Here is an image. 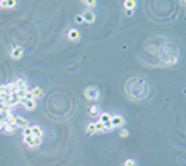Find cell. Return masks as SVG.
Masks as SVG:
<instances>
[{
    "instance_id": "cb8c5ba5",
    "label": "cell",
    "mask_w": 186,
    "mask_h": 166,
    "mask_svg": "<svg viewBox=\"0 0 186 166\" xmlns=\"http://www.w3.org/2000/svg\"><path fill=\"white\" fill-rule=\"evenodd\" d=\"M98 111V106H93L92 110H90V113H97Z\"/></svg>"
},
{
    "instance_id": "d6986e66",
    "label": "cell",
    "mask_w": 186,
    "mask_h": 166,
    "mask_svg": "<svg viewBox=\"0 0 186 166\" xmlns=\"http://www.w3.org/2000/svg\"><path fill=\"white\" fill-rule=\"evenodd\" d=\"M2 131H5V133H9V135H12V133L15 131V128H12V126H7V124H4Z\"/></svg>"
},
{
    "instance_id": "52a82bcc",
    "label": "cell",
    "mask_w": 186,
    "mask_h": 166,
    "mask_svg": "<svg viewBox=\"0 0 186 166\" xmlns=\"http://www.w3.org/2000/svg\"><path fill=\"white\" fill-rule=\"evenodd\" d=\"M32 128V136H35V138H40L42 140V135H43V131H42V128L40 126H30Z\"/></svg>"
},
{
    "instance_id": "2e32d148",
    "label": "cell",
    "mask_w": 186,
    "mask_h": 166,
    "mask_svg": "<svg viewBox=\"0 0 186 166\" xmlns=\"http://www.w3.org/2000/svg\"><path fill=\"white\" fill-rule=\"evenodd\" d=\"M86 133H88V135H93V133H97V130H95V123H90L88 126H86Z\"/></svg>"
},
{
    "instance_id": "9a60e30c",
    "label": "cell",
    "mask_w": 186,
    "mask_h": 166,
    "mask_svg": "<svg viewBox=\"0 0 186 166\" xmlns=\"http://www.w3.org/2000/svg\"><path fill=\"white\" fill-rule=\"evenodd\" d=\"M125 7H126V10H133V8L136 7V2H133V0H126V2H125Z\"/></svg>"
},
{
    "instance_id": "ba28073f",
    "label": "cell",
    "mask_w": 186,
    "mask_h": 166,
    "mask_svg": "<svg viewBox=\"0 0 186 166\" xmlns=\"http://www.w3.org/2000/svg\"><path fill=\"white\" fill-rule=\"evenodd\" d=\"M32 95H33V100H37V98H40V96L43 95V90L42 88H38V87H35V88H32Z\"/></svg>"
},
{
    "instance_id": "9c48e42d",
    "label": "cell",
    "mask_w": 186,
    "mask_h": 166,
    "mask_svg": "<svg viewBox=\"0 0 186 166\" xmlns=\"http://www.w3.org/2000/svg\"><path fill=\"white\" fill-rule=\"evenodd\" d=\"M22 55H23V48H22V47H15V48L12 50V57L13 58H20Z\"/></svg>"
},
{
    "instance_id": "7402d4cb",
    "label": "cell",
    "mask_w": 186,
    "mask_h": 166,
    "mask_svg": "<svg viewBox=\"0 0 186 166\" xmlns=\"http://www.w3.org/2000/svg\"><path fill=\"white\" fill-rule=\"evenodd\" d=\"M75 20H76V23H81V22H83V17H81V15H76Z\"/></svg>"
},
{
    "instance_id": "d4e9b609",
    "label": "cell",
    "mask_w": 186,
    "mask_h": 166,
    "mask_svg": "<svg viewBox=\"0 0 186 166\" xmlns=\"http://www.w3.org/2000/svg\"><path fill=\"white\" fill-rule=\"evenodd\" d=\"M2 91H4V87H2V85H0V95H2Z\"/></svg>"
},
{
    "instance_id": "30bf717a",
    "label": "cell",
    "mask_w": 186,
    "mask_h": 166,
    "mask_svg": "<svg viewBox=\"0 0 186 166\" xmlns=\"http://www.w3.org/2000/svg\"><path fill=\"white\" fill-rule=\"evenodd\" d=\"M4 88L9 93H15L17 91V87H15V82H10V83H7V85H4Z\"/></svg>"
},
{
    "instance_id": "3957f363",
    "label": "cell",
    "mask_w": 186,
    "mask_h": 166,
    "mask_svg": "<svg viewBox=\"0 0 186 166\" xmlns=\"http://www.w3.org/2000/svg\"><path fill=\"white\" fill-rule=\"evenodd\" d=\"M22 105L27 108V110H30V111H33L35 108H37V103H35V100H22Z\"/></svg>"
},
{
    "instance_id": "4fadbf2b",
    "label": "cell",
    "mask_w": 186,
    "mask_h": 166,
    "mask_svg": "<svg viewBox=\"0 0 186 166\" xmlns=\"http://www.w3.org/2000/svg\"><path fill=\"white\" fill-rule=\"evenodd\" d=\"M0 5H2V7L4 8H10V7H15V5H17V2H7V0H2V2H0Z\"/></svg>"
},
{
    "instance_id": "8fae6325",
    "label": "cell",
    "mask_w": 186,
    "mask_h": 166,
    "mask_svg": "<svg viewBox=\"0 0 186 166\" xmlns=\"http://www.w3.org/2000/svg\"><path fill=\"white\" fill-rule=\"evenodd\" d=\"M110 120H111V115H110V113H102V115H100V120H98V121H102L103 124H106V123H110Z\"/></svg>"
},
{
    "instance_id": "7c38bea8",
    "label": "cell",
    "mask_w": 186,
    "mask_h": 166,
    "mask_svg": "<svg viewBox=\"0 0 186 166\" xmlns=\"http://www.w3.org/2000/svg\"><path fill=\"white\" fill-rule=\"evenodd\" d=\"M15 87H17V90L18 88H27V80L25 78H18L17 82H15Z\"/></svg>"
},
{
    "instance_id": "ac0fdd59",
    "label": "cell",
    "mask_w": 186,
    "mask_h": 166,
    "mask_svg": "<svg viewBox=\"0 0 186 166\" xmlns=\"http://www.w3.org/2000/svg\"><path fill=\"white\" fill-rule=\"evenodd\" d=\"M22 133H23V136H32V128L25 126V128H22Z\"/></svg>"
},
{
    "instance_id": "7a4b0ae2",
    "label": "cell",
    "mask_w": 186,
    "mask_h": 166,
    "mask_svg": "<svg viewBox=\"0 0 186 166\" xmlns=\"http://www.w3.org/2000/svg\"><path fill=\"white\" fill-rule=\"evenodd\" d=\"M23 141L27 143V146L28 148H37V146H40V138H35V136H23Z\"/></svg>"
},
{
    "instance_id": "44dd1931",
    "label": "cell",
    "mask_w": 186,
    "mask_h": 166,
    "mask_svg": "<svg viewBox=\"0 0 186 166\" xmlns=\"http://www.w3.org/2000/svg\"><path fill=\"white\" fill-rule=\"evenodd\" d=\"M95 4H97V2H90V0L85 2V5H88V7H95Z\"/></svg>"
},
{
    "instance_id": "5b68a950",
    "label": "cell",
    "mask_w": 186,
    "mask_h": 166,
    "mask_svg": "<svg viewBox=\"0 0 186 166\" xmlns=\"http://www.w3.org/2000/svg\"><path fill=\"white\" fill-rule=\"evenodd\" d=\"M81 17H83V22H86V23H92V22L95 20V13H93L92 10H86Z\"/></svg>"
},
{
    "instance_id": "8992f818",
    "label": "cell",
    "mask_w": 186,
    "mask_h": 166,
    "mask_svg": "<svg viewBox=\"0 0 186 166\" xmlns=\"http://www.w3.org/2000/svg\"><path fill=\"white\" fill-rule=\"evenodd\" d=\"M85 95H86V98H93V100H97V98H98V91L95 90V88H86Z\"/></svg>"
},
{
    "instance_id": "277c9868",
    "label": "cell",
    "mask_w": 186,
    "mask_h": 166,
    "mask_svg": "<svg viewBox=\"0 0 186 166\" xmlns=\"http://www.w3.org/2000/svg\"><path fill=\"white\" fill-rule=\"evenodd\" d=\"M25 126H28L25 118L23 116H15V128H25Z\"/></svg>"
},
{
    "instance_id": "603a6c76",
    "label": "cell",
    "mask_w": 186,
    "mask_h": 166,
    "mask_svg": "<svg viewBox=\"0 0 186 166\" xmlns=\"http://www.w3.org/2000/svg\"><path fill=\"white\" fill-rule=\"evenodd\" d=\"M121 136H123V138L128 136V130H121Z\"/></svg>"
},
{
    "instance_id": "6da1fadb",
    "label": "cell",
    "mask_w": 186,
    "mask_h": 166,
    "mask_svg": "<svg viewBox=\"0 0 186 166\" xmlns=\"http://www.w3.org/2000/svg\"><path fill=\"white\" fill-rule=\"evenodd\" d=\"M110 124L113 128H121L123 124H125V118L120 115H111V120H110Z\"/></svg>"
},
{
    "instance_id": "e0dca14e",
    "label": "cell",
    "mask_w": 186,
    "mask_h": 166,
    "mask_svg": "<svg viewBox=\"0 0 186 166\" xmlns=\"http://www.w3.org/2000/svg\"><path fill=\"white\" fill-rule=\"evenodd\" d=\"M95 130H97V131H105V124H103L102 121H97V123H95Z\"/></svg>"
},
{
    "instance_id": "ffe728a7",
    "label": "cell",
    "mask_w": 186,
    "mask_h": 166,
    "mask_svg": "<svg viewBox=\"0 0 186 166\" xmlns=\"http://www.w3.org/2000/svg\"><path fill=\"white\" fill-rule=\"evenodd\" d=\"M125 166H136V163L133 161V159H126V161H125Z\"/></svg>"
},
{
    "instance_id": "5bb4252c",
    "label": "cell",
    "mask_w": 186,
    "mask_h": 166,
    "mask_svg": "<svg viewBox=\"0 0 186 166\" xmlns=\"http://www.w3.org/2000/svg\"><path fill=\"white\" fill-rule=\"evenodd\" d=\"M68 37H70V40H78V38H80V33L76 32V30H70V33H68Z\"/></svg>"
},
{
    "instance_id": "484cf974",
    "label": "cell",
    "mask_w": 186,
    "mask_h": 166,
    "mask_svg": "<svg viewBox=\"0 0 186 166\" xmlns=\"http://www.w3.org/2000/svg\"><path fill=\"white\" fill-rule=\"evenodd\" d=\"M2 128H4V123H2V121H0V130H2Z\"/></svg>"
}]
</instances>
